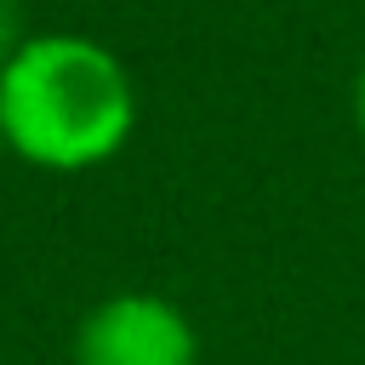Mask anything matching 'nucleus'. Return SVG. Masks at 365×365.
Masks as SVG:
<instances>
[{"instance_id":"nucleus-1","label":"nucleus","mask_w":365,"mask_h":365,"mask_svg":"<svg viewBox=\"0 0 365 365\" xmlns=\"http://www.w3.org/2000/svg\"><path fill=\"white\" fill-rule=\"evenodd\" d=\"M137 80L114 46L80 29H34L0 68V143L46 177H86L125 154Z\"/></svg>"},{"instance_id":"nucleus-2","label":"nucleus","mask_w":365,"mask_h":365,"mask_svg":"<svg viewBox=\"0 0 365 365\" xmlns=\"http://www.w3.org/2000/svg\"><path fill=\"white\" fill-rule=\"evenodd\" d=\"M200 354L205 342L194 314L177 297L143 291V285L97 297L80 314L68 342L74 365H200Z\"/></svg>"},{"instance_id":"nucleus-3","label":"nucleus","mask_w":365,"mask_h":365,"mask_svg":"<svg viewBox=\"0 0 365 365\" xmlns=\"http://www.w3.org/2000/svg\"><path fill=\"white\" fill-rule=\"evenodd\" d=\"M34 29H29V11H23V0H0V68L17 57V46L29 40Z\"/></svg>"},{"instance_id":"nucleus-4","label":"nucleus","mask_w":365,"mask_h":365,"mask_svg":"<svg viewBox=\"0 0 365 365\" xmlns=\"http://www.w3.org/2000/svg\"><path fill=\"white\" fill-rule=\"evenodd\" d=\"M354 131H359V143H365V57H359V68H354Z\"/></svg>"},{"instance_id":"nucleus-5","label":"nucleus","mask_w":365,"mask_h":365,"mask_svg":"<svg viewBox=\"0 0 365 365\" xmlns=\"http://www.w3.org/2000/svg\"><path fill=\"white\" fill-rule=\"evenodd\" d=\"M0 160H6V143H0Z\"/></svg>"}]
</instances>
